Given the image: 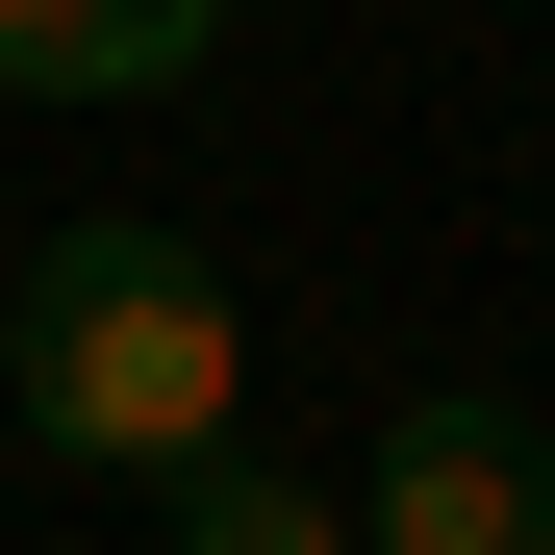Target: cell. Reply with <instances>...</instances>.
<instances>
[{"label":"cell","mask_w":555,"mask_h":555,"mask_svg":"<svg viewBox=\"0 0 555 555\" xmlns=\"http://www.w3.org/2000/svg\"><path fill=\"white\" fill-rule=\"evenodd\" d=\"M0 429L76 454V480H203V454L253 429V304H228V253L152 228V203L26 228V278H0Z\"/></svg>","instance_id":"6da1fadb"},{"label":"cell","mask_w":555,"mask_h":555,"mask_svg":"<svg viewBox=\"0 0 555 555\" xmlns=\"http://www.w3.org/2000/svg\"><path fill=\"white\" fill-rule=\"evenodd\" d=\"M328 505H353V555H555V429L454 379V404H404L379 454H353Z\"/></svg>","instance_id":"7a4b0ae2"},{"label":"cell","mask_w":555,"mask_h":555,"mask_svg":"<svg viewBox=\"0 0 555 555\" xmlns=\"http://www.w3.org/2000/svg\"><path fill=\"white\" fill-rule=\"evenodd\" d=\"M228 0H0V102H177Z\"/></svg>","instance_id":"3957f363"},{"label":"cell","mask_w":555,"mask_h":555,"mask_svg":"<svg viewBox=\"0 0 555 555\" xmlns=\"http://www.w3.org/2000/svg\"><path fill=\"white\" fill-rule=\"evenodd\" d=\"M152 555H353V505H328L278 429H228L203 480H152Z\"/></svg>","instance_id":"277c9868"}]
</instances>
